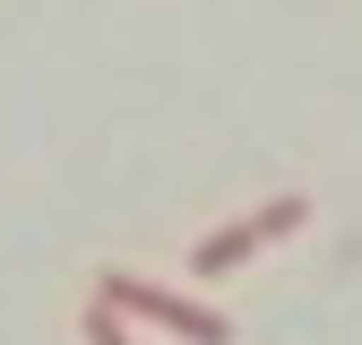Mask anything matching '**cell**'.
<instances>
[{"label": "cell", "instance_id": "obj_3", "mask_svg": "<svg viewBox=\"0 0 362 345\" xmlns=\"http://www.w3.org/2000/svg\"><path fill=\"white\" fill-rule=\"evenodd\" d=\"M86 345H129V328H121V311H112L104 293L86 302Z\"/></svg>", "mask_w": 362, "mask_h": 345}, {"label": "cell", "instance_id": "obj_2", "mask_svg": "<svg viewBox=\"0 0 362 345\" xmlns=\"http://www.w3.org/2000/svg\"><path fill=\"white\" fill-rule=\"evenodd\" d=\"M293 225H302V199H267L259 216H242V225H224V233H207V242L190 250V276H224V268H242L259 242H276V233H293Z\"/></svg>", "mask_w": 362, "mask_h": 345}, {"label": "cell", "instance_id": "obj_1", "mask_svg": "<svg viewBox=\"0 0 362 345\" xmlns=\"http://www.w3.org/2000/svg\"><path fill=\"white\" fill-rule=\"evenodd\" d=\"M121 320H156V328H173V337H190V345H233V328H224V311H207V302H181V293H164V285H139V276H104L95 285Z\"/></svg>", "mask_w": 362, "mask_h": 345}]
</instances>
